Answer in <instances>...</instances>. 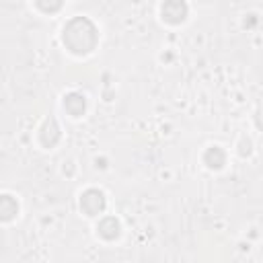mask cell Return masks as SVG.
<instances>
[{"mask_svg":"<svg viewBox=\"0 0 263 263\" xmlns=\"http://www.w3.org/2000/svg\"><path fill=\"white\" fill-rule=\"evenodd\" d=\"M37 4H39L43 10H55V8H60L62 0H37Z\"/></svg>","mask_w":263,"mask_h":263,"instance_id":"1","label":"cell"}]
</instances>
